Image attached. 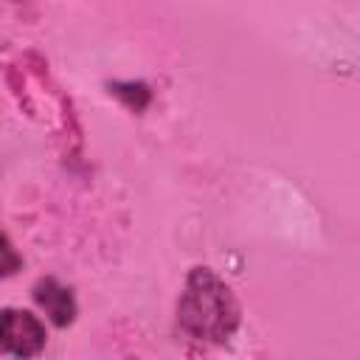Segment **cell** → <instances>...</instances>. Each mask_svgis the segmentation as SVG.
Instances as JSON below:
<instances>
[{
    "label": "cell",
    "mask_w": 360,
    "mask_h": 360,
    "mask_svg": "<svg viewBox=\"0 0 360 360\" xmlns=\"http://www.w3.org/2000/svg\"><path fill=\"white\" fill-rule=\"evenodd\" d=\"M177 323L194 340L225 343L242 323V307L211 267H191L177 301Z\"/></svg>",
    "instance_id": "cell-1"
},
{
    "label": "cell",
    "mask_w": 360,
    "mask_h": 360,
    "mask_svg": "<svg viewBox=\"0 0 360 360\" xmlns=\"http://www.w3.org/2000/svg\"><path fill=\"white\" fill-rule=\"evenodd\" d=\"M22 267V256L17 253V248L11 245V239L6 233H0V278L14 276Z\"/></svg>",
    "instance_id": "cell-5"
},
{
    "label": "cell",
    "mask_w": 360,
    "mask_h": 360,
    "mask_svg": "<svg viewBox=\"0 0 360 360\" xmlns=\"http://www.w3.org/2000/svg\"><path fill=\"white\" fill-rule=\"evenodd\" d=\"M45 323L17 307L0 309V354L11 357H37L45 349Z\"/></svg>",
    "instance_id": "cell-2"
},
{
    "label": "cell",
    "mask_w": 360,
    "mask_h": 360,
    "mask_svg": "<svg viewBox=\"0 0 360 360\" xmlns=\"http://www.w3.org/2000/svg\"><path fill=\"white\" fill-rule=\"evenodd\" d=\"M31 295H34L37 307L48 315V321H51L53 326L65 329V326H70V323L76 321V312H79L76 298H73V292H70L65 284H59L53 276L39 278V281L34 284Z\"/></svg>",
    "instance_id": "cell-3"
},
{
    "label": "cell",
    "mask_w": 360,
    "mask_h": 360,
    "mask_svg": "<svg viewBox=\"0 0 360 360\" xmlns=\"http://www.w3.org/2000/svg\"><path fill=\"white\" fill-rule=\"evenodd\" d=\"M110 93H115L129 110H135V112H141L146 104H149V98H152V93H149V87L143 84V82H127V84H110Z\"/></svg>",
    "instance_id": "cell-4"
}]
</instances>
